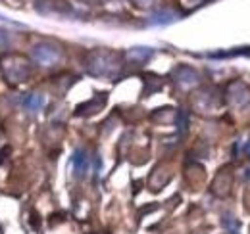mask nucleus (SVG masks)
<instances>
[{
  "label": "nucleus",
  "instance_id": "9d476101",
  "mask_svg": "<svg viewBox=\"0 0 250 234\" xmlns=\"http://www.w3.org/2000/svg\"><path fill=\"white\" fill-rule=\"evenodd\" d=\"M12 42V35L8 31L0 29V46H8Z\"/></svg>",
  "mask_w": 250,
  "mask_h": 234
},
{
  "label": "nucleus",
  "instance_id": "0eeeda50",
  "mask_svg": "<svg viewBox=\"0 0 250 234\" xmlns=\"http://www.w3.org/2000/svg\"><path fill=\"white\" fill-rule=\"evenodd\" d=\"M44 102H46V98H44L42 94H27V96H23V108H25L29 114L41 112V110L44 108Z\"/></svg>",
  "mask_w": 250,
  "mask_h": 234
},
{
  "label": "nucleus",
  "instance_id": "6e6552de",
  "mask_svg": "<svg viewBox=\"0 0 250 234\" xmlns=\"http://www.w3.org/2000/svg\"><path fill=\"white\" fill-rule=\"evenodd\" d=\"M104 100H106V96H96L94 100L91 102H87V104H83L81 108H79V112H77V116H91V114H96L100 108H102V104H104Z\"/></svg>",
  "mask_w": 250,
  "mask_h": 234
},
{
  "label": "nucleus",
  "instance_id": "1a4fd4ad",
  "mask_svg": "<svg viewBox=\"0 0 250 234\" xmlns=\"http://www.w3.org/2000/svg\"><path fill=\"white\" fill-rule=\"evenodd\" d=\"M150 56H152V50H150V48L137 46V48H131V50H129V58L137 59V61H146Z\"/></svg>",
  "mask_w": 250,
  "mask_h": 234
},
{
  "label": "nucleus",
  "instance_id": "39448f33",
  "mask_svg": "<svg viewBox=\"0 0 250 234\" xmlns=\"http://www.w3.org/2000/svg\"><path fill=\"white\" fill-rule=\"evenodd\" d=\"M173 75H175V83L177 85H181V87H192V85H196L198 83V73L194 71V69H190V67H185V65H181V67H177L175 71H173Z\"/></svg>",
  "mask_w": 250,
  "mask_h": 234
},
{
  "label": "nucleus",
  "instance_id": "7ed1b4c3",
  "mask_svg": "<svg viewBox=\"0 0 250 234\" xmlns=\"http://www.w3.org/2000/svg\"><path fill=\"white\" fill-rule=\"evenodd\" d=\"M33 58L35 61H39L41 65H54L58 63L62 58V52L58 46L54 44H48V42H41L33 48Z\"/></svg>",
  "mask_w": 250,
  "mask_h": 234
},
{
  "label": "nucleus",
  "instance_id": "20e7f679",
  "mask_svg": "<svg viewBox=\"0 0 250 234\" xmlns=\"http://www.w3.org/2000/svg\"><path fill=\"white\" fill-rule=\"evenodd\" d=\"M179 18H181L179 12H175V10H171V8H162V10H156V12L150 14L148 23H150V25H167V23L177 21Z\"/></svg>",
  "mask_w": 250,
  "mask_h": 234
},
{
  "label": "nucleus",
  "instance_id": "423d86ee",
  "mask_svg": "<svg viewBox=\"0 0 250 234\" xmlns=\"http://www.w3.org/2000/svg\"><path fill=\"white\" fill-rule=\"evenodd\" d=\"M71 165H73V171L75 176H83L89 171V156L85 150H75V154L71 156Z\"/></svg>",
  "mask_w": 250,
  "mask_h": 234
},
{
  "label": "nucleus",
  "instance_id": "9b49d317",
  "mask_svg": "<svg viewBox=\"0 0 250 234\" xmlns=\"http://www.w3.org/2000/svg\"><path fill=\"white\" fill-rule=\"evenodd\" d=\"M0 21H2V23H8V25H12V27H23L21 23H16V21H12V20H6L4 16H0Z\"/></svg>",
  "mask_w": 250,
  "mask_h": 234
},
{
  "label": "nucleus",
  "instance_id": "f257e3e1",
  "mask_svg": "<svg viewBox=\"0 0 250 234\" xmlns=\"http://www.w3.org/2000/svg\"><path fill=\"white\" fill-rule=\"evenodd\" d=\"M0 67H2V73H4L6 81H10V83H14V85L27 81L29 75H31V65H29V61L25 58H21V56H16V54L2 58Z\"/></svg>",
  "mask_w": 250,
  "mask_h": 234
},
{
  "label": "nucleus",
  "instance_id": "f8f14e48",
  "mask_svg": "<svg viewBox=\"0 0 250 234\" xmlns=\"http://www.w3.org/2000/svg\"><path fill=\"white\" fill-rule=\"evenodd\" d=\"M135 4H137V6H141V8H145V6L156 4V0H135Z\"/></svg>",
  "mask_w": 250,
  "mask_h": 234
},
{
  "label": "nucleus",
  "instance_id": "f03ea898",
  "mask_svg": "<svg viewBox=\"0 0 250 234\" xmlns=\"http://www.w3.org/2000/svg\"><path fill=\"white\" fill-rule=\"evenodd\" d=\"M118 67V61H116V54L112 52H106V50H96L89 56V63H87V69L89 73L98 75V77H104V75H112Z\"/></svg>",
  "mask_w": 250,
  "mask_h": 234
}]
</instances>
